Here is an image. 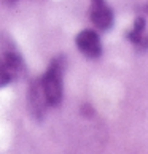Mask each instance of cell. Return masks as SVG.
Instances as JSON below:
<instances>
[{
    "mask_svg": "<svg viewBox=\"0 0 148 154\" xmlns=\"http://www.w3.org/2000/svg\"><path fill=\"white\" fill-rule=\"evenodd\" d=\"M146 11H148V7H146Z\"/></svg>",
    "mask_w": 148,
    "mask_h": 154,
    "instance_id": "cell-8",
    "label": "cell"
},
{
    "mask_svg": "<svg viewBox=\"0 0 148 154\" xmlns=\"http://www.w3.org/2000/svg\"><path fill=\"white\" fill-rule=\"evenodd\" d=\"M27 68L18 46L8 33H0V73L8 83L26 75Z\"/></svg>",
    "mask_w": 148,
    "mask_h": 154,
    "instance_id": "cell-1",
    "label": "cell"
},
{
    "mask_svg": "<svg viewBox=\"0 0 148 154\" xmlns=\"http://www.w3.org/2000/svg\"><path fill=\"white\" fill-rule=\"evenodd\" d=\"M64 72H65V57L58 56L51 60L48 70L40 79L45 97L49 106H58L64 97Z\"/></svg>",
    "mask_w": 148,
    "mask_h": 154,
    "instance_id": "cell-2",
    "label": "cell"
},
{
    "mask_svg": "<svg viewBox=\"0 0 148 154\" xmlns=\"http://www.w3.org/2000/svg\"><path fill=\"white\" fill-rule=\"evenodd\" d=\"M77 48L80 53H83L89 59H97L102 54V43L99 38V33L93 29H84L75 38Z\"/></svg>",
    "mask_w": 148,
    "mask_h": 154,
    "instance_id": "cell-4",
    "label": "cell"
},
{
    "mask_svg": "<svg viewBox=\"0 0 148 154\" xmlns=\"http://www.w3.org/2000/svg\"><path fill=\"white\" fill-rule=\"evenodd\" d=\"M128 38L139 49H148V32H146V24L143 18L135 19L132 30L128 32Z\"/></svg>",
    "mask_w": 148,
    "mask_h": 154,
    "instance_id": "cell-6",
    "label": "cell"
},
{
    "mask_svg": "<svg viewBox=\"0 0 148 154\" xmlns=\"http://www.w3.org/2000/svg\"><path fill=\"white\" fill-rule=\"evenodd\" d=\"M89 18L93 24L100 30H109L113 26V11L105 0H91Z\"/></svg>",
    "mask_w": 148,
    "mask_h": 154,
    "instance_id": "cell-5",
    "label": "cell"
},
{
    "mask_svg": "<svg viewBox=\"0 0 148 154\" xmlns=\"http://www.w3.org/2000/svg\"><path fill=\"white\" fill-rule=\"evenodd\" d=\"M7 84H8V81L2 76V73H0V88H2V86H7Z\"/></svg>",
    "mask_w": 148,
    "mask_h": 154,
    "instance_id": "cell-7",
    "label": "cell"
},
{
    "mask_svg": "<svg viewBox=\"0 0 148 154\" xmlns=\"http://www.w3.org/2000/svg\"><path fill=\"white\" fill-rule=\"evenodd\" d=\"M27 106H29V113L37 121H42L45 118L48 102H46V97H45L40 79H33L29 89H27Z\"/></svg>",
    "mask_w": 148,
    "mask_h": 154,
    "instance_id": "cell-3",
    "label": "cell"
}]
</instances>
